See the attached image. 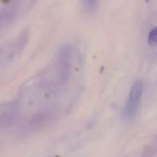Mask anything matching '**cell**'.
<instances>
[{
	"instance_id": "3",
	"label": "cell",
	"mask_w": 157,
	"mask_h": 157,
	"mask_svg": "<svg viewBox=\"0 0 157 157\" xmlns=\"http://www.w3.org/2000/svg\"><path fill=\"white\" fill-rule=\"evenodd\" d=\"M1 7V6H0ZM2 18H3V15L1 14V9H0V21L2 20Z\"/></svg>"
},
{
	"instance_id": "1",
	"label": "cell",
	"mask_w": 157,
	"mask_h": 157,
	"mask_svg": "<svg viewBox=\"0 0 157 157\" xmlns=\"http://www.w3.org/2000/svg\"><path fill=\"white\" fill-rule=\"evenodd\" d=\"M143 92H144V85L142 81L141 80L135 81L131 87L129 98L124 107L123 117L125 120L133 119L134 116L136 115L141 104Z\"/></svg>"
},
{
	"instance_id": "2",
	"label": "cell",
	"mask_w": 157,
	"mask_h": 157,
	"mask_svg": "<svg viewBox=\"0 0 157 157\" xmlns=\"http://www.w3.org/2000/svg\"><path fill=\"white\" fill-rule=\"evenodd\" d=\"M156 36H157V29L156 27H154L148 35V44L150 46H155L156 44Z\"/></svg>"
}]
</instances>
